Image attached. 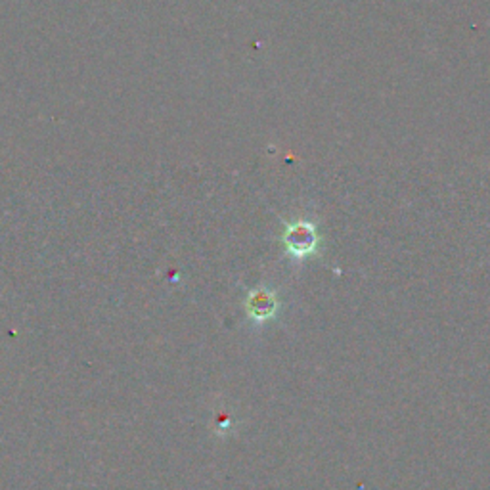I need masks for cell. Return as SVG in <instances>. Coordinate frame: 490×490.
Returning <instances> with one entry per match:
<instances>
[{"instance_id": "6da1fadb", "label": "cell", "mask_w": 490, "mask_h": 490, "mask_svg": "<svg viewBox=\"0 0 490 490\" xmlns=\"http://www.w3.org/2000/svg\"><path fill=\"white\" fill-rule=\"evenodd\" d=\"M283 241L293 255L303 257L316 247V232L310 225L297 222V225L288 226V230L283 234Z\"/></svg>"}, {"instance_id": "7a4b0ae2", "label": "cell", "mask_w": 490, "mask_h": 490, "mask_svg": "<svg viewBox=\"0 0 490 490\" xmlns=\"http://www.w3.org/2000/svg\"><path fill=\"white\" fill-rule=\"evenodd\" d=\"M276 306H278V303H276V297H274L272 293L261 290L250 295V301H247V313H250L251 318L263 322L266 320V318H270V316L276 313Z\"/></svg>"}]
</instances>
